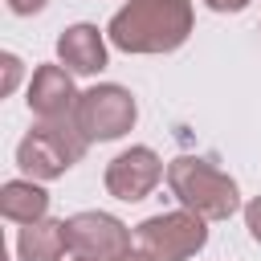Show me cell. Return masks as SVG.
<instances>
[{"label": "cell", "instance_id": "obj_9", "mask_svg": "<svg viewBox=\"0 0 261 261\" xmlns=\"http://www.w3.org/2000/svg\"><path fill=\"white\" fill-rule=\"evenodd\" d=\"M106 41H110V37H102L98 24L77 20V24H69V29L57 37V61H61L69 73H77V77L102 73V69H106Z\"/></svg>", "mask_w": 261, "mask_h": 261}, {"label": "cell", "instance_id": "obj_2", "mask_svg": "<svg viewBox=\"0 0 261 261\" xmlns=\"http://www.w3.org/2000/svg\"><path fill=\"white\" fill-rule=\"evenodd\" d=\"M163 179H167L171 196L179 200V208H192L208 224L212 220H228L241 208L237 179L224 167H216V159H208V155H175L167 163Z\"/></svg>", "mask_w": 261, "mask_h": 261}, {"label": "cell", "instance_id": "obj_4", "mask_svg": "<svg viewBox=\"0 0 261 261\" xmlns=\"http://www.w3.org/2000/svg\"><path fill=\"white\" fill-rule=\"evenodd\" d=\"M208 245V220L192 208L155 212L143 224H135V249L151 253L155 261H188Z\"/></svg>", "mask_w": 261, "mask_h": 261}, {"label": "cell", "instance_id": "obj_7", "mask_svg": "<svg viewBox=\"0 0 261 261\" xmlns=\"http://www.w3.org/2000/svg\"><path fill=\"white\" fill-rule=\"evenodd\" d=\"M167 175V167H163V159L151 151V147H126V151H118L110 163H106V171H102V184H106V192L114 196V200H126V204H139V200H147L155 188H159V179Z\"/></svg>", "mask_w": 261, "mask_h": 261}, {"label": "cell", "instance_id": "obj_5", "mask_svg": "<svg viewBox=\"0 0 261 261\" xmlns=\"http://www.w3.org/2000/svg\"><path fill=\"white\" fill-rule=\"evenodd\" d=\"M139 118V102L126 86H114V82H102V86H90L77 94V106H73V122L77 130L90 139V143H110V139H122Z\"/></svg>", "mask_w": 261, "mask_h": 261}, {"label": "cell", "instance_id": "obj_17", "mask_svg": "<svg viewBox=\"0 0 261 261\" xmlns=\"http://www.w3.org/2000/svg\"><path fill=\"white\" fill-rule=\"evenodd\" d=\"M73 261H82V257H73Z\"/></svg>", "mask_w": 261, "mask_h": 261}, {"label": "cell", "instance_id": "obj_16", "mask_svg": "<svg viewBox=\"0 0 261 261\" xmlns=\"http://www.w3.org/2000/svg\"><path fill=\"white\" fill-rule=\"evenodd\" d=\"M118 261H155V257H151V253H143V249H130V253H122Z\"/></svg>", "mask_w": 261, "mask_h": 261}, {"label": "cell", "instance_id": "obj_12", "mask_svg": "<svg viewBox=\"0 0 261 261\" xmlns=\"http://www.w3.org/2000/svg\"><path fill=\"white\" fill-rule=\"evenodd\" d=\"M0 65H4V77H0V98H8V94L20 86L24 65H20V57H16V53H0Z\"/></svg>", "mask_w": 261, "mask_h": 261}, {"label": "cell", "instance_id": "obj_14", "mask_svg": "<svg viewBox=\"0 0 261 261\" xmlns=\"http://www.w3.org/2000/svg\"><path fill=\"white\" fill-rule=\"evenodd\" d=\"M49 0H8V12L12 16H33V12H41Z\"/></svg>", "mask_w": 261, "mask_h": 261}, {"label": "cell", "instance_id": "obj_8", "mask_svg": "<svg viewBox=\"0 0 261 261\" xmlns=\"http://www.w3.org/2000/svg\"><path fill=\"white\" fill-rule=\"evenodd\" d=\"M29 110L37 122H57V118H73L77 106V90H73V73L61 61H45L33 69L29 77Z\"/></svg>", "mask_w": 261, "mask_h": 261}, {"label": "cell", "instance_id": "obj_15", "mask_svg": "<svg viewBox=\"0 0 261 261\" xmlns=\"http://www.w3.org/2000/svg\"><path fill=\"white\" fill-rule=\"evenodd\" d=\"M212 12H245L249 8V0H204Z\"/></svg>", "mask_w": 261, "mask_h": 261}, {"label": "cell", "instance_id": "obj_11", "mask_svg": "<svg viewBox=\"0 0 261 261\" xmlns=\"http://www.w3.org/2000/svg\"><path fill=\"white\" fill-rule=\"evenodd\" d=\"M49 212V192L41 188V179H8L0 188V216L12 224H33Z\"/></svg>", "mask_w": 261, "mask_h": 261}, {"label": "cell", "instance_id": "obj_6", "mask_svg": "<svg viewBox=\"0 0 261 261\" xmlns=\"http://www.w3.org/2000/svg\"><path fill=\"white\" fill-rule=\"evenodd\" d=\"M65 241H69V257H82V261H118L122 253L135 249V232L110 212L65 216Z\"/></svg>", "mask_w": 261, "mask_h": 261}, {"label": "cell", "instance_id": "obj_13", "mask_svg": "<svg viewBox=\"0 0 261 261\" xmlns=\"http://www.w3.org/2000/svg\"><path fill=\"white\" fill-rule=\"evenodd\" d=\"M245 228H249V237L261 245V196H253V200L245 204Z\"/></svg>", "mask_w": 261, "mask_h": 261}, {"label": "cell", "instance_id": "obj_1", "mask_svg": "<svg viewBox=\"0 0 261 261\" xmlns=\"http://www.w3.org/2000/svg\"><path fill=\"white\" fill-rule=\"evenodd\" d=\"M192 24H196L192 0H126L110 16L106 37L122 53L151 57V53H175L192 37Z\"/></svg>", "mask_w": 261, "mask_h": 261}, {"label": "cell", "instance_id": "obj_3", "mask_svg": "<svg viewBox=\"0 0 261 261\" xmlns=\"http://www.w3.org/2000/svg\"><path fill=\"white\" fill-rule=\"evenodd\" d=\"M90 139L77 130L73 118H57V122H33V130L16 143V167L29 179H57L65 175L82 155H86Z\"/></svg>", "mask_w": 261, "mask_h": 261}, {"label": "cell", "instance_id": "obj_10", "mask_svg": "<svg viewBox=\"0 0 261 261\" xmlns=\"http://www.w3.org/2000/svg\"><path fill=\"white\" fill-rule=\"evenodd\" d=\"M69 253V241H65V220H33V224H20V237H16V257L20 261H61Z\"/></svg>", "mask_w": 261, "mask_h": 261}]
</instances>
